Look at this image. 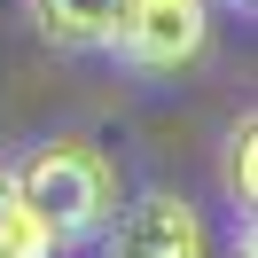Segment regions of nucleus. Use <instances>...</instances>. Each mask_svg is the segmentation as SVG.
Segmentation results:
<instances>
[{"label": "nucleus", "instance_id": "obj_1", "mask_svg": "<svg viewBox=\"0 0 258 258\" xmlns=\"http://www.w3.org/2000/svg\"><path fill=\"white\" fill-rule=\"evenodd\" d=\"M8 188H16V204L55 235V250H86V242L110 227V211L125 204L117 164L102 157L86 133H47L39 149H24V164L8 172Z\"/></svg>", "mask_w": 258, "mask_h": 258}, {"label": "nucleus", "instance_id": "obj_2", "mask_svg": "<svg viewBox=\"0 0 258 258\" xmlns=\"http://www.w3.org/2000/svg\"><path fill=\"white\" fill-rule=\"evenodd\" d=\"M204 47H211V8L204 0H125V16H117V32H110L102 55H117L141 79H172Z\"/></svg>", "mask_w": 258, "mask_h": 258}, {"label": "nucleus", "instance_id": "obj_3", "mask_svg": "<svg viewBox=\"0 0 258 258\" xmlns=\"http://www.w3.org/2000/svg\"><path fill=\"white\" fill-rule=\"evenodd\" d=\"M94 242H102V258H211L204 211L188 196H172V188H149L133 204H117Z\"/></svg>", "mask_w": 258, "mask_h": 258}, {"label": "nucleus", "instance_id": "obj_4", "mask_svg": "<svg viewBox=\"0 0 258 258\" xmlns=\"http://www.w3.org/2000/svg\"><path fill=\"white\" fill-rule=\"evenodd\" d=\"M39 24V39L63 55H102L117 32V16H125V0H24Z\"/></svg>", "mask_w": 258, "mask_h": 258}, {"label": "nucleus", "instance_id": "obj_5", "mask_svg": "<svg viewBox=\"0 0 258 258\" xmlns=\"http://www.w3.org/2000/svg\"><path fill=\"white\" fill-rule=\"evenodd\" d=\"M258 117L242 110L235 125H227V141H219V188H227V204L242 211V219H250V204H258Z\"/></svg>", "mask_w": 258, "mask_h": 258}, {"label": "nucleus", "instance_id": "obj_6", "mask_svg": "<svg viewBox=\"0 0 258 258\" xmlns=\"http://www.w3.org/2000/svg\"><path fill=\"white\" fill-rule=\"evenodd\" d=\"M0 258H55V235L24 204H8V211H0Z\"/></svg>", "mask_w": 258, "mask_h": 258}, {"label": "nucleus", "instance_id": "obj_7", "mask_svg": "<svg viewBox=\"0 0 258 258\" xmlns=\"http://www.w3.org/2000/svg\"><path fill=\"white\" fill-rule=\"evenodd\" d=\"M8 204H16V188H8V172H0V211H8Z\"/></svg>", "mask_w": 258, "mask_h": 258}, {"label": "nucleus", "instance_id": "obj_8", "mask_svg": "<svg viewBox=\"0 0 258 258\" xmlns=\"http://www.w3.org/2000/svg\"><path fill=\"white\" fill-rule=\"evenodd\" d=\"M242 8H250V0H242Z\"/></svg>", "mask_w": 258, "mask_h": 258}]
</instances>
